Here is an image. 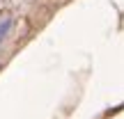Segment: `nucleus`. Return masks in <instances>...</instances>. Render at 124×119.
Instances as JSON below:
<instances>
[{"instance_id":"obj_1","label":"nucleus","mask_w":124,"mask_h":119,"mask_svg":"<svg viewBox=\"0 0 124 119\" xmlns=\"http://www.w3.org/2000/svg\"><path fill=\"white\" fill-rule=\"evenodd\" d=\"M12 25H14V21H12V18H5V21L0 23V41H2L5 37L9 35V30H12Z\"/></svg>"}]
</instances>
